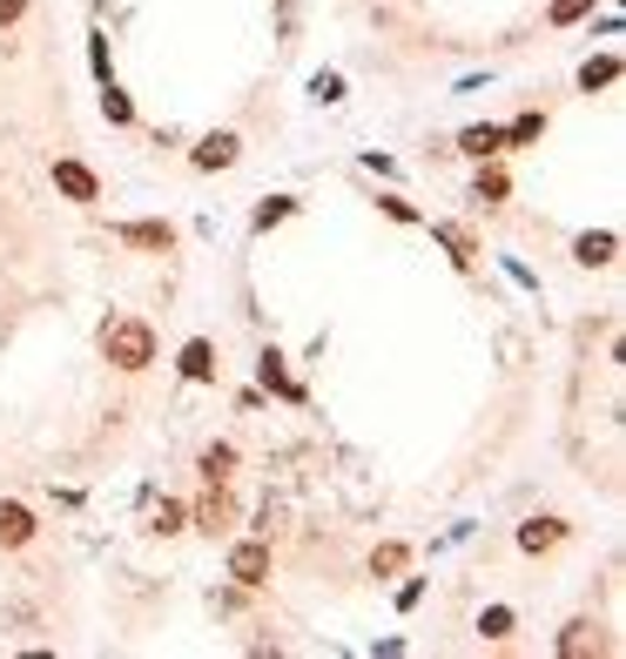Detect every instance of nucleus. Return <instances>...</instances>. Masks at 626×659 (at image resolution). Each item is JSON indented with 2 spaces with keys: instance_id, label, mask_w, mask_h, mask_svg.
I'll use <instances>...</instances> for the list:
<instances>
[{
  "instance_id": "22",
  "label": "nucleus",
  "mask_w": 626,
  "mask_h": 659,
  "mask_svg": "<svg viewBox=\"0 0 626 659\" xmlns=\"http://www.w3.org/2000/svg\"><path fill=\"white\" fill-rule=\"evenodd\" d=\"M593 8H600V0H553V8H545V27H579Z\"/></svg>"
},
{
  "instance_id": "11",
  "label": "nucleus",
  "mask_w": 626,
  "mask_h": 659,
  "mask_svg": "<svg viewBox=\"0 0 626 659\" xmlns=\"http://www.w3.org/2000/svg\"><path fill=\"white\" fill-rule=\"evenodd\" d=\"M256 383H263L269 398H284V404H303V383L284 370V351H263V357H256Z\"/></svg>"
},
{
  "instance_id": "9",
  "label": "nucleus",
  "mask_w": 626,
  "mask_h": 659,
  "mask_svg": "<svg viewBox=\"0 0 626 659\" xmlns=\"http://www.w3.org/2000/svg\"><path fill=\"white\" fill-rule=\"evenodd\" d=\"M34 512L21 505V498H0V552H21V546H34Z\"/></svg>"
},
{
  "instance_id": "21",
  "label": "nucleus",
  "mask_w": 626,
  "mask_h": 659,
  "mask_svg": "<svg viewBox=\"0 0 626 659\" xmlns=\"http://www.w3.org/2000/svg\"><path fill=\"white\" fill-rule=\"evenodd\" d=\"M148 532H155V538H176V532H189V505L162 498V505H155V518H148Z\"/></svg>"
},
{
  "instance_id": "3",
  "label": "nucleus",
  "mask_w": 626,
  "mask_h": 659,
  "mask_svg": "<svg viewBox=\"0 0 626 659\" xmlns=\"http://www.w3.org/2000/svg\"><path fill=\"white\" fill-rule=\"evenodd\" d=\"M243 162V135L237 129H209L203 142L189 148V169H203V175H222V169H237Z\"/></svg>"
},
{
  "instance_id": "26",
  "label": "nucleus",
  "mask_w": 626,
  "mask_h": 659,
  "mask_svg": "<svg viewBox=\"0 0 626 659\" xmlns=\"http://www.w3.org/2000/svg\"><path fill=\"white\" fill-rule=\"evenodd\" d=\"M310 95H317V101H344V74H317V82H310Z\"/></svg>"
},
{
  "instance_id": "24",
  "label": "nucleus",
  "mask_w": 626,
  "mask_h": 659,
  "mask_svg": "<svg viewBox=\"0 0 626 659\" xmlns=\"http://www.w3.org/2000/svg\"><path fill=\"white\" fill-rule=\"evenodd\" d=\"M405 559H411V552L398 546V538H390V546H377V552H371V578H398V572H405Z\"/></svg>"
},
{
  "instance_id": "18",
  "label": "nucleus",
  "mask_w": 626,
  "mask_h": 659,
  "mask_svg": "<svg viewBox=\"0 0 626 659\" xmlns=\"http://www.w3.org/2000/svg\"><path fill=\"white\" fill-rule=\"evenodd\" d=\"M101 114H108V129H135V101H129V88L101 82Z\"/></svg>"
},
{
  "instance_id": "2",
  "label": "nucleus",
  "mask_w": 626,
  "mask_h": 659,
  "mask_svg": "<svg viewBox=\"0 0 626 659\" xmlns=\"http://www.w3.org/2000/svg\"><path fill=\"white\" fill-rule=\"evenodd\" d=\"M269 538L256 532V538H237V546H229V578H237L243 593H256V586H269Z\"/></svg>"
},
{
  "instance_id": "29",
  "label": "nucleus",
  "mask_w": 626,
  "mask_h": 659,
  "mask_svg": "<svg viewBox=\"0 0 626 659\" xmlns=\"http://www.w3.org/2000/svg\"><path fill=\"white\" fill-rule=\"evenodd\" d=\"M21 14H27V0H0V27H14Z\"/></svg>"
},
{
  "instance_id": "12",
  "label": "nucleus",
  "mask_w": 626,
  "mask_h": 659,
  "mask_svg": "<svg viewBox=\"0 0 626 659\" xmlns=\"http://www.w3.org/2000/svg\"><path fill=\"white\" fill-rule=\"evenodd\" d=\"M619 256V236H613V229H586V236H573V263L579 269H606Z\"/></svg>"
},
{
  "instance_id": "23",
  "label": "nucleus",
  "mask_w": 626,
  "mask_h": 659,
  "mask_svg": "<svg viewBox=\"0 0 626 659\" xmlns=\"http://www.w3.org/2000/svg\"><path fill=\"white\" fill-rule=\"evenodd\" d=\"M513 626H519L513 606H485V612H479V633H485V639H513Z\"/></svg>"
},
{
  "instance_id": "27",
  "label": "nucleus",
  "mask_w": 626,
  "mask_h": 659,
  "mask_svg": "<svg viewBox=\"0 0 626 659\" xmlns=\"http://www.w3.org/2000/svg\"><path fill=\"white\" fill-rule=\"evenodd\" d=\"M377 209H384V216H390V222H418V209H411V203H405V196H377Z\"/></svg>"
},
{
  "instance_id": "20",
  "label": "nucleus",
  "mask_w": 626,
  "mask_h": 659,
  "mask_svg": "<svg viewBox=\"0 0 626 659\" xmlns=\"http://www.w3.org/2000/svg\"><path fill=\"white\" fill-rule=\"evenodd\" d=\"M290 216H297V196H263L250 222H256V236H269V229H277V222H290Z\"/></svg>"
},
{
  "instance_id": "6",
  "label": "nucleus",
  "mask_w": 626,
  "mask_h": 659,
  "mask_svg": "<svg viewBox=\"0 0 626 659\" xmlns=\"http://www.w3.org/2000/svg\"><path fill=\"white\" fill-rule=\"evenodd\" d=\"M115 243L129 249H148V256H176V222H115Z\"/></svg>"
},
{
  "instance_id": "15",
  "label": "nucleus",
  "mask_w": 626,
  "mask_h": 659,
  "mask_svg": "<svg viewBox=\"0 0 626 659\" xmlns=\"http://www.w3.org/2000/svg\"><path fill=\"white\" fill-rule=\"evenodd\" d=\"M498 148H505V129H492V122H479V129L458 135V155H472V162H492Z\"/></svg>"
},
{
  "instance_id": "10",
  "label": "nucleus",
  "mask_w": 626,
  "mask_h": 659,
  "mask_svg": "<svg viewBox=\"0 0 626 659\" xmlns=\"http://www.w3.org/2000/svg\"><path fill=\"white\" fill-rule=\"evenodd\" d=\"M559 659H579V652H613V639H606V626L600 619H573V626L559 633V646H553Z\"/></svg>"
},
{
  "instance_id": "5",
  "label": "nucleus",
  "mask_w": 626,
  "mask_h": 659,
  "mask_svg": "<svg viewBox=\"0 0 626 659\" xmlns=\"http://www.w3.org/2000/svg\"><path fill=\"white\" fill-rule=\"evenodd\" d=\"M55 188H61L74 209H95L101 203V175L88 162H74V155H61V162H55Z\"/></svg>"
},
{
  "instance_id": "1",
  "label": "nucleus",
  "mask_w": 626,
  "mask_h": 659,
  "mask_svg": "<svg viewBox=\"0 0 626 659\" xmlns=\"http://www.w3.org/2000/svg\"><path fill=\"white\" fill-rule=\"evenodd\" d=\"M101 364H115V370H148L155 364V330L142 324V317H115V324H101Z\"/></svg>"
},
{
  "instance_id": "17",
  "label": "nucleus",
  "mask_w": 626,
  "mask_h": 659,
  "mask_svg": "<svg viewBox=\"0 0 626 659\" xmlns=\"http://www.w3.org/2000/svg\"><path fill=\"white\" fill-rule=\"evenodd\" d=\"M619 82V54H593L579 68V95H600V88H613Z\"/></svg>"
},
{
  "instance_id": "4",
  "label": "nucleus",
  "mask_w": 626,
  "mask_h": 659,
  "mask_svg": "<svg viewBox=\"0 0 626 659\" xmlns=\"http://www.w3.org/2000/svg\"><path fill=\"white\" fill-rule=\"evenodd\" d=\"M189 525L203 532V538H222L229 525H237V498H229V485H203V498H195Z\"/></svg>"
},
{
  "instance_id": "7",
  "label": "nucleus",
  "mask_w": 626,
  "mask_h": 659,
  "mask_svg": "<svg viewBox=\"0 0 626 659\" xmlns=\"http://www.w3.org/2000/svg\"><path fill=\"white\" fill-rule=\"evenodd\" d=\"M566 538H573L566 518H526V525H519V552H526V559H545V552H559Z\"/></svg>"
},
{
  "instance_id": "14",
  "label": "nucleus",
  "mask_w": 626,
  "mask_h": 659,
  "mask_svg": "<svg viewBox=\"0 0 626 659\" xmlns=\"http://www.w3.org/2000/svg\"><path fill=\"white\" fill-rule=\"evenodd\" d=\"M195 472H203V485H229V478H237V444H203Z\"/></svg>"
},
{
  "instance_id": "25",
  "label": "nucleus",
  "mask_w": 626,
  "mask_h": 659,
  "mask_svg": "<svg viewBox=\"0 0 626 659\" xmlns=\"http://www.w3.org/2000/svg\"><path fill=\"white\" fill-rule=\"evenodd\" d=\"M88 61H95V82H115V48H108V34H101V27L88 34Z\"/></svg>"
},
{
  "instance_id": "16",
  "label": "nucleus",
  "mask_w": 626,
  "mask_h": 659,
  "mask_svg": "<svg viewBox=\"0 0 626 659\" xmlns=\"http://www.w3.org/2000/svg\"><path fill=\"white\" fill-rule=\"evenodd\" d=\"M505 196H513V175H505V162L492 155V162H479V203H485V209H498Z\"/></svg>"
},
{
  "instance_id": "8",
  "label": "nucleus",
  "mask_w": 626,
  "mask_h": 659,
  "mask_svg": "<svg viewBox=\"0 0 626 659\" xmlns=\"http://www.w3.org/2000/svg\"><path fill=\"white\" fill-rule=\"evenodd\" d=\"M176 370H182V383H216V370H222L216 343H209V337H189L182 357H176Z\"/></svg>"
},
{
  "instance_id": "19",
  "label": "nucleus",
  "mask_w": 626,
  "mask_h": 659,
  "mask_svg": "<svg viewBox=\"0 0 626 659\" xmlns=\"http://www.w3.org/2000/svg\"><path fill=\"white\" fill-rule=\"evenodd\" d=\"M545 135V108H526L519 122H505V148H532Z\"/></svg>"
},
{
  "instance_id": "13",
  "label": "nucleus",
  "mask_w": 626,
  "mask_h": 659,
  "mask_svg": "<svg viewBox=\"0 0 626 659\" xmlns=\"http://www.w3.org/2000/svg\"><path fill=\"white\" fill-rule=\"evenodd\" d=\"M432 236L452 249V263L465 269V277H472V269H479V236H472V229H465V222H432Z\"/></svg>"
},
{
  "instance_id": "28",
  "label": "nucleus",
  "mask_w": 626,
  "mask_h": 659,
  "mask_svg": "<svg viewBox=\"0 0 626 659\" xmlns=\"http://www.w3.org/2000/svg\"><path fill=\"white\" fill-rule=\"evenodd\" d=\"M418 599H424V578H411V586H398V612H411Z\"/></svg>"
}]
</instances>
